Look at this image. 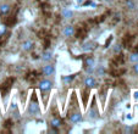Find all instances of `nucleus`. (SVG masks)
<instances>
[{
  "mask_svg": "<svg viewBox=\"0 0 138 134\" xmlns=\"http://www.w3.org/2000/svg\"><path fill=\"white\" fill-rule=\"evenodd\" d=\"M132 61H138V55L137 54H135V55H132V57H131Z\"/></svg>",
  "mask_w": 138,
  "mask_h": 134,
  "instance_id": "13",
  "label": "nucleus"
},
{
  "mask_svg": "<svg viewBox=\"0 0 138 134\" xmlns=\"http://www.w3.org/2000/svg\"><path fill=\"white\" fill-rule=\"evenodd\" d=\"M87 32H88V29H87L86 27H81L80 29L77 30L76 35H77V38H80V39H84V38L87 37Z\"/></svg>",
  "mask_w": 138,
  "mask_h": 134,
  "instance_id": "4",
  "label": "nucleus"
},
{
  "mask_svg": "<svg viewBox=\"0 0 138 134\" xmlns=\"http://www.w3.org/2000/svg\"><path fill=\"white\" fill-rule=\"evenodd\" d=\"M86 84H87L88 87H92V85L94 84V80H93V78H88V79L86 80Z\"/></svg>",
  "mask_w": 138,
  "mask_h": 134,
  "instance_id": "10",
  "label": "nucleus"
},
{
  "mask_svg": "<svg viewBox=\"0 0 138 134\" xmlns=\"http://www.w3.org/2000/svg\"><path fill=\"white\" fill-rule=\"evenodd\" d=\"M51 72H53V67L48 66V67H46V70H45V73H46V75H49V73H51Z\"/></svg>",
  "mask_w": 138,
  "mask_h": 134,
  "instance_id": "12",
  "label": "nucleus"
},
{
  "mask_svg": "<svg viewBox=\"0 0 138 134\" xmlns=\"http://www.w3.org/2000/svg\"><path fill=\"white\" fill-rule=\"evenodd\" d=\"M14 82H15V78H7V79L0 85V91H1V95H2V96H5V95L9 93V90L11 89V85H12Z\"/></svg>",
  "mask_w": 138,
  "mask_h": 134,
  "instance_id": "1",
  "label": "nucleus"
},
{
  "mask_svg": "<svg viewBox=\"0 0 138 134\" xmlns=\"http://www.w3.org/2000/svg\"><path fill=\"white\" fill-rule=\"evenodd\" d=\"M111 39H112V38H111V37H110V38H109V39H108V40H106V43H105V46H108V45L110 44V42H111Z\"/></svg>",
  "mask_w": 138,
  "mask_h": 134,
  "instance_id": "16",
  "label": "nucleus"
},
{
  "mask_svg": "<svg viewBox=\"0 0 138 134\" xmlns=\"http://www.w3.org/2000/svg\"><path fill=\"white\" fill-rule=\"evenodd\" d=\"M125 72H126L125 68H121V70H119V68H111L110 70V75L112 77H119V76L124 75Z\"/></svg>",
  "mask_w": 138,
  "mask_h": 134,
  "instance_id": "5",
  "label": "nucleus"
},
{
  "mask_svg": "<svg viewBox=\"0 0 138 134\" xmlns=\"http://www.w3.org/2000/svg\"><path fill=\"white\" fill-rule=\"evenodd\" d=\"M50 87H51V83H50V82H48V80H44V82H42V83H41V89L42 90L50 89Z\"/></svg>",
  "mask_w": 138,
  "mask_h": 134,
  "instance_id": "7",
  "label": "nucleus"
},
{
  "mask_svg": "<svg viewBox=\"0 0 138 134\" xmlns=\"http://www.w3.org/2000/svg\"><path fill=\"white\" fill-rule=\"evenodd\" d=\"M127 5L130 6V9H133V7H135V4H133L132 1H128V2H127Z\"/></svg>",
  "mask_w": 138,
  "mask_h": 134,
  "instance_id": "14",
  "label": "nucleus"
},
{
  "mask_svg": "<svg viewBox=\"0 0 138 134\" xmlns=\"http://www.w3.org/2000/svg\"><path fill=\"white\" fill-rule=\"evenodd\" d=\"M38 77H39V73L38 72H31V73H28L27 76H26V79H27L28 82H31V83H34L37 79H38Z\"/></svg>",
  "mask_w": 138,
  "mask_h": 134,
  "instance_id": "3",
  "label": "nucleus"
},
{
  "mask_svg": "<svg viewBox=\"0 0 138 134\" xmlns=\"http://www.w3.org/2000/svg\"><path fill=\"white\" fill-rule=\"evenodd\" d=\"M72 32H73V29H72V28H71V27H69V28H67V29H66V34H71V33H72Z\"/></svg>",
  "mask_w": 138,
  "mask_h": 134,
  "instance_id": "15",
  "label": "nucleus"
},
{
  "mask_svg": "<svg viewBox=\"0 0 138 134\" xmlns=\"http://www.w3.org/2000/svg\"><path fill=\"white\" fill-rule=\"evenodd\" d=\"M4 126H5L6 128H9V127H11V126H12V121H11V119H7V121L5 122V124H4Z\"/></svg>",
  "mask_w": 138,
  "mask_h": 134,
  "instance_id": "11",
  "label": "nucleus"
},
{
  "mask_svg": "<svg viewBox=\"0 0 138 134\" xmlns=\"http://www.w3.org/2000/svg\"><path fill=\"white\" fill-rule=\"evenodd\" d=\"M133 40H135V37H132V35H126L124 38V40H122V43H124V45L127 49H130V48H132Z\"/></svg>",
  "mask_w": 138,
  "mask_h": 134,
  "instance_id": "2",
  "label": "nucleus"
},
{
  "mask_svg": "<svg viewBox=\"0 0 138 134\" xmlns=\"http://www.w3.org/2000/svg\"><path fill=\"white\" fill-rule=\"evenodd\" d=\"M135 51H136V53H138V45L136 46V48H135Z\"/></svg>",
  "mask_w": 138,
  "mask_h": 134,
  "instance_id": "18",
  "label": "nucleus"
},
{
  "mask_svg": "<svg viewBox=\"0 0 138 134\" xmlns=\"http://www.w3.org/2000/svg\"><path fill=\"white\" fill-rule=\"evenodd\" d=\"M15 23H16V15L10 16L7 20H5V25H7L9 27H11V26L15 25Z\"/></svg>",
  "mask_w": 138,
  "mask_h": 134,
  "instance_id": "6",
  "label": "nucleus"
},
{
  "mask_svg": "<svg viewBox=\"0 0 138 134\" xmlns=\"http://www.w3.org/2000/svg\"><path fill=\"white\" fill-rule=\"evenodd\" d=\"M49 46H50V39H49V37H45L44 38V48L48 49Z\"/></svg>",
  "mask_w": 138,
  "mask_h": 134,
  "instance_id": "8",
  "label": "nucleus"
},
{
  "mask_svg": "<svg viewBox=\"0 0 138 134\" xmlns=\"http://www.w3.org/2000/svg\"><path fill=\"white\" fill-rule=\"evenodd\" d=\"M135 71H136V72H137V73H138V63H137V65H136V66H135Z\"/></svg>",
  "mask_w": 138,
  "mask_h": 134,
  "instance_id": "17",
  "label": "nucleus"
},
{
  "mask_svg": "<svg viewBox=\"0 0 138 134\" xmlns=\"http://www.w3.org/2000/svg\"><path fill=\"white\" fill-rule=\"evenodd\" d=\"M7 10H9V6H7V5H4V6H1L0 12H1V14H6V12H7Z\"/></svg>",
  "mask_w": 138,
  "mask_h": 134,
  "instance_id": "9",
  "label": "nucleus"
}]
</instances>
